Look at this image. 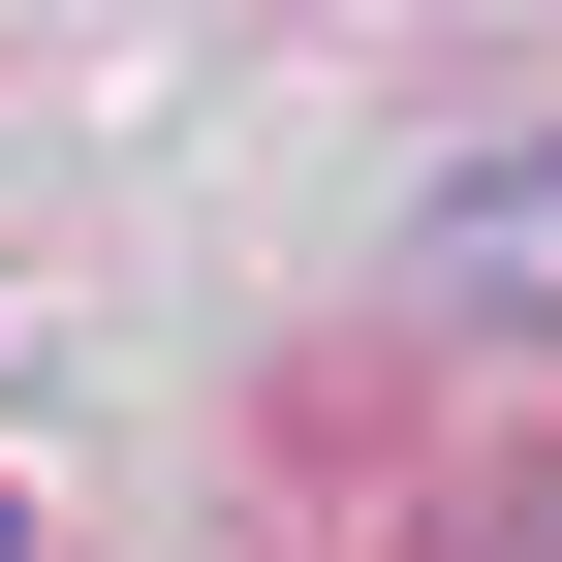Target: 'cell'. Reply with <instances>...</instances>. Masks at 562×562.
<instances>
[{
    "mask_svg": "<svg viewBox=\"0 0 562 562\" xmlns=\"http://www.w3.org/2000/svg\"><path fill=\"white\" fill-rule=\"evenodd\" d=\"M438 313H531L562 344V157H469L438 188Z\"/></svg>",
    "mask_w": 562,
    "mask_h": 562,
    "instance_id": "obj_1",
    "label": "cell"
},
{
    "mask_svg": "<svg viewBox=\"0 0 562 562\" xmlns=\"http://www.w3.org/2000/svg\"><path fill=\"white\" fill-rule=\"evenodd\" d=\"M0 562H32V501H0Z\"/></svg>",
    "mask_w": 562,
    "mask_h": 562,
    "instance_id": "obj_2",
    "label": "cell"
}]
</instances>
